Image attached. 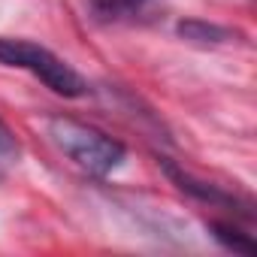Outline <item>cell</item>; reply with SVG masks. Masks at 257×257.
Instances as JSON below:
<instances>
[{
    "label": "cell",
    "instance_id": "1",
    "mask_svg": "<svg viewBox=\"0 0 257 257\" xmlns=\"http://www.w3.org/2000/svg\"><path fill=\"white\" fill-rule=\"evenodd\" d=\"M49 137L76 167H82L91 176H109L127 158V149L118 140L67 115H58L49 121Z\"/></svg>",
    "mask_w": 257,
    "mask_h": 257
},
{
    "label": "cell",
    "instance_id": "2",
    "mask_svg": "<svg viewBox=\"0 0 257 257\" xmlns=\"http://www.w3.org/2000/svg\"><path fill=\"white\" fill-rule=\"evenodd\" d=\"M0 64L28 70L31 76H37L46 88H52L61 97H82V94H88V82L70 64H64L58 55H52L49 49H43L37 43L0 40Z\"/></svg>",
    "mask_w": 257,
    "mask_h": 257
},
{
    "label": "cell",
    "instance_id": "3",
    "mask_svg": "<svg viewBox=\"0 0 257 257\" xmlns=\"http://www.w3.org/2000/svg\"><path fill=\"white\" fill-rule=\"evenodd\" d=\"M161 170H164V173L170 176V182H173L179 191H185L188 197H194V200H200V203H209V206H218V209H230V212H236V215H242V218H254V209H251L248 200H242V197H236V194H230V191H224V188H218V185H212V182H203V179L191 176L188 170L176 167L170 158H161Z\"/></svg>",
    "mask_w": 257,
    "mask_h": 257
},
{
    "label": "cell",
    "instance_id": "4",
    "mask_svg": "<svg viewBox=\"0 0 257 257\" xmlns=\"http://www.w3.org/2000/svg\"><path fill=\"white\" fill-rule=\"evenodd\" d=\"M152 7V0H88V13L100 25H118V22H134Z\"/></svg>",
    "mask_w": 257,
    "mask_h": 257
},
{
    "label": "cell",
    "instance_id": "5",
    "mask_svg": "<svg viewBox=\"0 0 257 257\" xmlns=\"http://www.w3.org/2000/svg\"><path fill=\"white\" fill-rule=\"evenodd\" d=\"M176 34L188 43H197V46H221L227 40H233L236 34L215 25V22H203V19H185L176 25Z\"/></svg>",
    "mask_w": 257,
    "mask_h": 257
},
{
    "label": "cell",
    "instance_id": "6",
    "mask_svg": "<svg viewBox=\"0 0 257 257\" xmlns=\"http://www.w3.org/2000/svg\"><path fill=\"white\" fill-rule=\"evenodd\" d=\"M209 230H212V236L224 245V248H230V251H236V254H254L257 248H254V242H251V236L248 233H242L239 227H233V224H224V221H212L209 224Z\"/></svg>",
    "mask_w": 257,
    "mask_h": 257
},
{
    "label": "cell",
    "instance_id": "7",
    "mask_svg": "<svg viewBox=\"0 0 257 257\" xmlns=\"http://www.w3.org/2000/svg\"><path fill=\"white\" fill-rule=\"evenodd\" d=\"M19 155H22V149H19L16 134L10 131V127H7L4 121H0V167L16 164V161H19Z\"/></svg>",
    "mask_w": 257,
    "mask_h": 257
}]
</instances>
